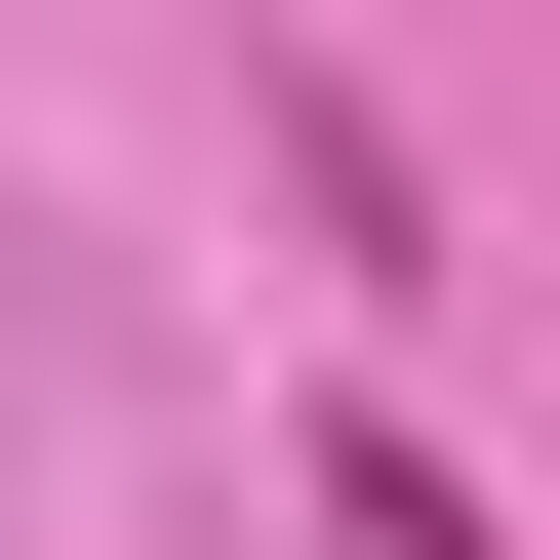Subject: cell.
I'll use <instances>...</instances> for the list:
<instances>
[{
	"instance_id": "obj_1",
	"label": "cell",
	"mask_w": 560,
	"mask_h": 560,
	"mask_svg": "<svg viewBox=\"0 0 560 560\" xmlns=\"http://www.w3.org/2000/svg\"><path fill=\"white\" fill-rule=\"evenodd\" d=\"M320 560H521V521H480V480L400 441V400H320Z\"/></svg>"
}]
</instances>
